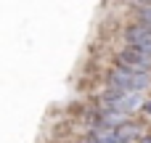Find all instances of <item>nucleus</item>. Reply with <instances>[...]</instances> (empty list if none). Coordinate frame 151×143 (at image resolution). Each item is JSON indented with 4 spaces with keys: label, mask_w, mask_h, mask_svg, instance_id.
Instances as JSON below:
<instances>
[{
    "label": "nucleus",
    "mask_w": 151,
    "mask_h": 143,
    "mask_svg": "<svg viewBox=\"0 0 151 143\" xmlns=\"http://www.w3.org/2000/svg\"><path fill=\"white\" fill-rule=\"evenodd\" d=\"M109 90H130V93H143L151 85V74H141V72H130V69H111L109 72Z\"/></svg>",
    "instance_id": "1"
},
{
    "label": "nucleus",
    "mask_w": 151,
    "mask_h": 143,
    "mask_svg": "<svg viewBox=\"0 0 151 143\" xmlns=\"http://www.w3.org/2000/svg\"><path fill=\"white\" fill-rule=\"evenodd\" d=\"M143 103V93H130V90H109L101 98V109L109 111H119V114H133L138 111Z\"/></svg>",
    "instance_id": "2"
},
{
    "label": "nucleus",
    "mask_w": 151,
    "mask_h": 143,
    "mask_svg": "<svg viewBox=\"0 0 151 143\" xmlns=\"http://www.w3.org/2000/svg\"><path fill=\"white\" fill-rule=\"evenodd\" d=\"M117 66L130 69V72H141V74H151V56L127 48V50H122V53L117 56Z\"/></svg>",
    "instance_id": "3"
},
{
    "label": "nucleus",
    "mask_w": 151,
    "mask_h": 143,
    "mask_svg": "<svg viewBox=\"0 0 151 143\" xmlns=\"http://www.w3.org/2000/svg\"><path fill=\"white\" fill-rule=\"evenodd\" d=\"M125 40H127V48L151 56V27H146V24H133V27H127V29H125Z\"/></svg>",
    "instance_id": "4"
},
{
    "label": "nucleus",
    "mask_w": 151,
    "mask_h": 143,
    "mask_svg": "<svg viewBox=\"0 0 151 143\" xmlns=\"http://www.w3.org/2000/svg\"><path fill=\"white\" fill-rule=\"evenodd\" d=\"M125 122H127V114L109 111V109H104V111H98V114L93 117V127H119V125H125Z\"/></svg>",
    "instance_id": "5"
},
{
    "label": "nucleus",
    "mask_w": 151,
    "mask_h": 143,
    "mask_svg": "<svg viewBox=\"0 0 151 143\" xmlns=\"http://www.w3.org/2000/svg\"><path fill=\"white\" fill-rule=\"evenodd\" d=\"M138 19H141V24L151 27V3H143V5L138 8Z\"/></svg>",
    "instance_id": "6"
},
{
    "label": "nucleus",
    "mask_w": 151,
    "mask_h": 143,
    "mask_svg": "<svg viewBox=\"0 0 151 143\" xmlns=\"http://www.w3.org/2000/svg\"><path fill=\"white\" fill-rule=\"evenodd\" d=\"M138 143H151V135H141V138H138Z\"/></svg>",
    "instance_id": "7"
},
{
    "label": "nucleus",
    "mask_w": 151,
    "mask_h": 143,
    "mask_svg": "<svg viewBox=\"0 0 151 143\" xmlns=\"http://www.w3.org/2000/svg\"><path fill=\"white\" fill-rule=\"evenodd\" d=\"M143 109H146V111L151 114V101H146V106H143Z\"/></svg>",
    "instance_id": "8"
},
{
    "label": "nucleus",
    "mask_w": 151,
    "mask_h": 143,
    "mask_svg": "<svg viewBox=\"0 0 151 143\" xmlns=\"http://www.w3.org/2000/svg\"><path fill=\"white\" fill-rule=\"evenodd\" d=\"M143 3H151V0H143Z\"/></svg>",
    "instance_id": "9"
}]
</instances>
